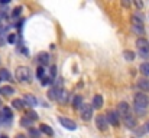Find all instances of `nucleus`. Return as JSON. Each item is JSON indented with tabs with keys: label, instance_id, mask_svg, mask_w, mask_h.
<instances>
[{
	"label": "nucleus",
	"instance_id": "nucleus-6",
	"mask_svg": "<svg viewBox=\"0 0 149 138\" xmlns=\"http://www.w3.org/2000/svg\"><path fill=\"white\" fill-rule=\"evenodd\" d=\"M107 117L106 115H103V114H100V115H97V118H96V125H97V128L100 129V131H106L107 129Z\"/></svg>",
	"mask_w": 149,
	"mask_h": 138
},
{
	"label": "nucleus",
	"instance_id": "nucleus-39",
	"mask_svg": "<svg viewBox=\"0 0 149 138\" xmlns=\"http://www.w3.org/2000/svg\"><path fill=\"white\" fill-rule=\"evenodd\" d=\"M0 105H2V99H0Z\"/></svg>",
	"mask_w": 149,
	"mask_h": 138
},
{
	"label": "nucleus",
	"instance_id": "nucleus-20",
	"mask_svg": "<svg viewBox=\"0 0 149 138\" xmlns=\"http://www.w3.org/2000/svg\"><path fill=\"white\" fill-rule=\"evenodd\" d=\"M123 56H124V59L126 60H133L136 56H135V52H132V51H124L123 52Z\"/></svg>",
	"mask_w": 149,
	"mask_h": 138
},
{
	"label": "nucleus",
	"instance_id": "nucleus-27",
	"mask_svg": "<svg viewBox=\"0 0 149 138\" xmlns=\"http://www.w3.org/2000/svg\"><path fill=\"white\" fill-rule=\"evenodd\" d=\"M44 72H45L44 71V66H38L36 68V76L38 78H44Z\"/></svg>",
	"mask_w": 149,
	"mask_h": 138
},
{
	"label": "nucleus",
	"instance_id": "nucleus-28",
	"mask_svg": "<svg viewBox=\"0 0 149 138\" xmlns=\"http://www.w3.org/2000/svg\"><path fill=\"white\" fill-rule=\"evenodd\" d=\"M20 12H22V6H17V7H15V9H13L12 16H13V17H17V16L20 14Z\"/></svg>",
	"mask_w": 149,
	"mask_h": 138
},
{
	"label": "nucleus",
	"instance_id": "nucleus-15",
	"mask_svg": "<svg viewBox=\"0 0 149 138\" xmlns=\"http://www.w3.org/2000/svg\"><path fill=\"white\" fill-rule=\"evenodd\" d=\"M41 131L44 132V134H47V135H54V131H52V128L49 127V125H47V124H42L41 125Z\"/></svg>",
	"mask_w": 149,
	"mask_h": 138
},
{
	"label": "nucleus",
	"instance_id": "nucleus-14",
	"mask_svg": "<svg viewBox=\"0 0 149 138\" xmlns=\"http://www.w3.org/2000/svg\"><path fill=\"white\" fill-rule=\"evenodd\" d=\"M138 85H139L140 89H143V91H149V79L142 78V79L138 81Z\"/></svg>",
	"mask_w": 149,
	"mask_h": 138
},
{
	"label": "nucleus",
	"instance_id": "nucleus-7",
	"mask_svg": "<svg viewBox=\"0 0 149 138\" xmlns=\"http://www.w3.org/2000/svg\"><path fill=\"white\" fill-rule=\"evenodd\" d=\"M117 114L120 115L122 118L127 117V115H130V108H129V104L127 102H120L117 105Z\"/></svg>",
	"mask_w": 149,
	"mask_h": 138
},
{
	"label": "nucleus",
	"instance_id": "nucleus-4",
	"mask_svg": "<svg viewBox=\"0 0 149 138\" xmlns=\"http://www.w3.org/2000/svg\"><path fill=\"white\" fill-rule=\"evenodd\" d=\"M91 117H93V105L82 104V106H81V118L84 121H90Z\"/></svg>",
	"mask_w": 149,
	"mask_h": 138
},
{
	"label": "nucleus",
	"instance_id": "nucleus-3",
	"mask_svg": "<svg viewBox=\"0 0 149 138\" xmlns=\"http://www.w3.org/2000/svg\"><path fill=\"white\" fill-rule=\"evenodd\" d=\"M136 46H138V49H139L142 56H148V53H149V42L145 37H139L136 40Z\"/></svg>",
	"mask_w": 149,
	"mask_h": 138
},
{
	"label": "nucleus",
	"instance_id": "nucleus-36",
	"mask_svg": "<svg viewBox=\"0 0 149 138\" xmlns=\"http://www.w3.org/2000/svg\"><path fill=\"white\" fill-rule=\"evenodd\" d=\"M145 127H146V131H148V132H149V121H148V124H146V125H145Z\"/></svg>",
	"mask_w": 149,
	"mask_h": 138
},
{
	"label": "nucleus",
	"instance_id": "nucleus-24",
	"mask_svg": "<svg viewBox=\"0 0 149 138\" xmlns=\"http://www.w3.org/2000/svg\"><path fill=\"white\" fill-rule=\"evenodd\" d=\"M2 112H3V118H6V120H10V118H12V111H10V108L5 106V108L2 109Z\"/></svg>",
	"mask_w": 149,
	"mask_h": 138
},
{
	"label": "nucleus",
	"instance_id": "nucleus-18",
	"mask_svg": "<svg viewBox=\"0 0 149 138\" xmlns=\"http://www.w3.org/2000/svg\"><path fill=\"white\" fill-rule=\"evenodd\" d=\"M139 69H140V74H143L145 76H149V63H142L140 66H139Z\"/></svg>",
	"mask_w": 149,
	"mask_h": 138
},
{
	"label": "nucleus",
	"instance_id": "nucleus-31",
	"mask_svg": "<svg viewBox=\"0 0 149 138\" xmlns=\"http://www.w3.org/2000/svg\"><path fill=\"white\" fill-rule=\"evenodd\" d=\"M28 118H31V120L33 121V120H38V115H36L33 111H29V112H28Z\"/></svg>",
	"mask_w": 149,
	"mask_h": 138
},
{
	"label": "nucleus",
	"instance_id": "nucleus-32",
	"mask_svg": "<svg viewBox=\"0 0 149 138\" xmlns=\"http://www.w3.org/2000/svg\"><path fill=\"white\" fill-rule=\"evenodd\" d=\"M55 74H57V68L55 66H51V75L55 76Z\"/></svg>",
	"mask_w": 149,
	"mask_h": 138
},
{
	"label": "nucleus",
	"instance_id": "nucleus-25",
	"mask_svg": "<svg viewBox=\"0 0 149 138\" xmlns=\"http://www.w3.org/2000/svg\"><path fill=\"white\" fill-rule=\"evenodd\" d=\"M32 122H33V121H32L31 118H28V117H23L22 120H20V125H22V127H29Z\"/></svg>",
	"mask_w": 149,
	"mask_h": 138
},
{
	"label": "nucleus",
	"instance_id": "nucleus-16",
	"mask_svg": "<svg viewBox=\"0 0 149 138\" xmlns=\"http://www.w3.org/2000/svg\"><path fill=\"white\" fill-rule=\"evenodd\" d=\"M58 92H59V88H58V89H57V88H51L49 92H48V97L55 101V99H58Z\"/></svg>",
	"mask_w": 149,
	"mask_h": 138
},
{
	"label": "nucleus",
	"instance_id": "nucleus-1",
	"mask_svg": "<svg viewBox=\"0 0 149 138\" xmlns=\"http://www.w3.org/2000/svg\"><path fill=\"white\" fill-rule=\"evenodd\" d=\"M15 76H16V79L19 82H29L31 81V71H29V68H26V66H19L16 69Z\"/></svg>",
	"mask_w": 149,
	"mask_h": 138
},
{
	"label": "nucleus",
	"instance_id": "nucleus-38",
	"mask_svg": "<svg viewBox=\"0 0 149 138\" xmlns=\"http://www.w3.org/2000/svg\"><path fill=\"white\" fill-rule=\"evenodd\" d=\"M0 138H7V137H6V135H2V137H0Z\"/></svg>",
	"mask_w": 149,
	"mask_h": 138
},
{
	"label": "nucleus",
	"instance_id": "nucleus-11",
	"mask_svg": "<svg viewBox=\"0 0 149 138\" xmlns=\"http://www.w3.org/2000/svg\"><path fill=\"white\" fill-rule=\"evenodd\" d=\"M38 60H39L41 65H48V62H49V55H48V52H41V53L38 55Z\"/></svg>",
	"mask_w": 149,
	"mask_h": 138
},
{
	"label": "nucleus",
	"instance_id": "nucleus-5",
	"mask_svg": "<svg viewBox=\"0 0 149 138\" xmlns=\"http://www.w3.org/2000/svg\"><path fill=\"white\" fill-rule=\"evenodd\" d=\"M132 28H133V30H135L138 35H143V32H145L143 22H142V19H139L138 16H133V17H132Z\"/></svg>",
	"mask_w": 149,
	"mask_h": 138
},
{
	"label": "nucleus",
	"instance_id": "nucleus-30",
	"mask_svg": "<svg viewBox=\"0 0 149 138\" xmlns=\"http://www.w3.org/2000/svg\"><path fill=\"white\" fill-rule=\"evenodd\" d=\"M16 39H17V37H16L15 33H9V36H7V42H9V43H12V45L16 43Z\"/></svg>",
	"mask_w": 149,
	"mask_h": 138
},
{
	"label": "nucleus",
	"instance_id": "nucleus-34",
	"mask_svg": "<svg viewBox=\"0 0 149 138\" xmlns=\"http://www.w3.org/2000/svg\"><path fill=\"white\" fill-rule=\"evenodd\" d=\"M0 46H3V33L0 32Z\"/></svg>",
	"mask_w": 149,
	"mask_h": 138
},
{
	"label": "nucleus",
	"instance_id": "nucleus-21",
	"mask_svg": "<svg viewBox=\"0 0 149 138\" xmlns=\"http://www.w3.org/2000/svg\"><path fill=\"white\" fill-rule=\"evenodd\" d=\"M58 101H62V102L67 101V91L65 89H59V92H58Z\"/></svg>",
	"mask_w": 149,
	"mask_h": 138
},
{
	"label": "nucleus",
	"instance_id": "nucleus-26",
	"mask_svg": "<svg viewBox=\"0 0 149 138\" xmlns=\"http://www.w3.org/2000/svg\"><path fill=\"white\" fill-rule=\"evenodd\" d=\"M29 137L31 138H39L41 137V132L38 129H35V128H31L29 129Z\"/></svg>",
	"mask_w": 149,
	"mask_h": 138
},
{
	"label": "nucleus",
	"instance_id": "nucleus-22",
	"mask_svg": "<svg viewBox=\"0 0 149 138\" xmlns=\"http://www.w3.org/2000/svg\"><path fill=\"white\" fill-rule=\"evenodd\" d=\"M0 92H3L5 95H10V94H13V92H15V89H13L12 86L6 85V86H2V89H0Z\"/></svg>",
	"mask_w": 149,
	"mask_h": 138
},
{
	"label": "nucleus",
	"instance_id": "nucleus-37",
	"mask_svg": "<svg viewBox=\"0 0 149 138\" xmlns=\"http://www.w3.org/2000/svg\"><path fill=\"white\" fill-rule=\"evenodd\" d=\"M16 138H25V135H22V134H19V135H17Z\"/></svg>",
	"mask_w": 149,
	"mask_h": 138
},
{
	"label": "nucleus",
	"instance_id": "nucleus-9",
	"mask_svg": "<svg viewBox=\"0 0 149 138\" xmlns=\"http://www.w3.org/2000/svg\"><path fill=\"white\" fill-rule=\"evenodd\" d=\"M106 117H107V121H109L112 125H114V127L119 125V115H117V112H114V111H109Z\"/></svg>",
	"mask_w": 149,
	"mask_h": 138
},
{
	"label": "nucleus",
	"instance_id": "nucleus-8",
	"mask_svg": "<svg viewBox=\"0 0 149 138\" xmlns=\"http://www.w3.org/2000/svg\"><path fill=\"white\" fill-rule=\"evenodd\" d=\"M59 122H61V125H62L64 128H67V129H71V131L77 129V124H75L73 120H68V118L59 117Z\"/></svg>",
	"mask_w": 149,
	"mask_h": 138
},
{
	"label": "nucleus",
	"instance_id": "nucleus-13",
	"mask_svg": "<svg viewBox=\"0 0 149 138\" xmlns=\"http://www.w3.org/2000/svg\"><path fill=\"white\" fill-rule=\"evenodd\" d=\"M23 102L28 104V105H31V106H36V105H38V99H36L35 97H32V95H25Z\"/></svg>",
	"mask_w": 149,
	"mask_h": 138
},
{
	"label": "nucleus",
	"instance_id": "nucleus-10",
	"mask_svg": "<svg viewBox=\"0 0 149 138\" xmlns=\"http://www.w3.org/2000/svg\"><path fill=\"white\" fill-rule=\"evenodd\" d=\"M123 122H124V125L127 127V128H135L136 127V120H135V117L130 114V115H127V117H124L123 118Z\"/></svg>",
	"mask_w": 149,
	"mask_h": 138
},
{
	"label": "nucleus",
	"instance_id": "nucleus-2",
	"mask_svg": "<svg viewBox=\"0 0 149 138\" xmlns=\"http://www.w3.org/2000/svg\"><path fill=\"white\" fill-rule=\"evenodd\" d=\"M149 106V98L142 94V92H139V94L135 95V108H139V109H146Z\"/></svg>",
	"mask_w": 149,
	"mask_h": 138
},
{
	"label": "nucleus",
	"instance_id": "nucleus-17",
	"mask_svg": "<svg viewBox=\"0 0 149 138\" xmlns=\"http://www.w3.org/2000/svg\"><path fill=\"white\" fill-rule=\"evenodd\" d=\"M10 72L7 69H0V79H5V81H9L10 79Z\"/></svg>",
	"mask_w": 149,
	"mask_h": 138
},
{
	"label": "nucleus",
	"instance_id": "nucleus-23",
	"mask_svg": "<svg viewBox=\"0 0 149 138\" xmlns=\"http://www.w3.org/2000/svg\"><path fill=\"white\" fill-rule=\"evenodd\" d=\"M12 104H13V108H16V109H22V108H23V105H25L22 99H13V102H12Z\"/></svg>",
	"mask_w": 149,
	"mask_h": 138
},
{
	"label": "nucleus",
	"instance_id": "nucleus-33",
	"mask_svg": "<svg viewBox=\"0 0 149 138\" xmlns=\"http://www.w3.org/2000/svg\"><path fill=\"white\" fill-rule=\"evenodd\" d=\"M122 5H123L124 7H129V6H130V3H129V2H126V0H123V2H122Z\"/></svg>",
	"mask_w": 149,
	"mask_h": 138
},
{
	"label": "nucleus",
	"instance_id": "nucleus-35",
	"mask_svg": "<svg viewBox=\"0 0 149 138\" xmlns=\"http://www.w3.org/2000/svg\"><path fill=\"white\" fill-rule=\"evenodd\" d=\"M135 3H136V6H138V7H142V6H143V3H142V2H139V0H136Z\"/></svg>",
	"mask_w": 149,
	"mask_h": 138
},
{
	"label": "nucleus",
	"instance_id": "nucleus-12",
	"mask_svg": "<svg viewBox=\"0 0 149 138\" xmlns=\"http://www.w3.org/2000/svg\"><path fill=\"white\" fill-rule=\"evenodd\" d=\"M101 106H103V97L101 95H94V98H93V108L100 109Z\"/></svg>",
	"mask_w": 149,
	"mask_h": 138
},
{
	"label": "nucleus",
	"instance_id": "nucleus-19",
	"mask_svg": "<svg viewBox=\"0 0 149 138\" xmlns=\"http://www.w3.org/2000/svg\"><path fill=\"white\" fill-rule=\"evenodd\" d=\"M73 106H74V108H80V106H82V97L77 95V97L74 98V101H73Z\"/></svg>",
	"mask_w": 149,
	"mask_h": 138
},
{
	"label": "nucleus",
	"instance_id": "nucleus-29",
	"mask_svg": "<svg viewBox=\"0 0 149 138\" xmlns=\"http://www.w3.org/2000/svg\"><path fill=\"white\" fill-rule=\"evenodd\" d=\"M52 83V78H49V76H44L42 78V85H51Z\"/></svg>",
	"mask_w": 149,
	"mask_h": 138
}]
</instances>
